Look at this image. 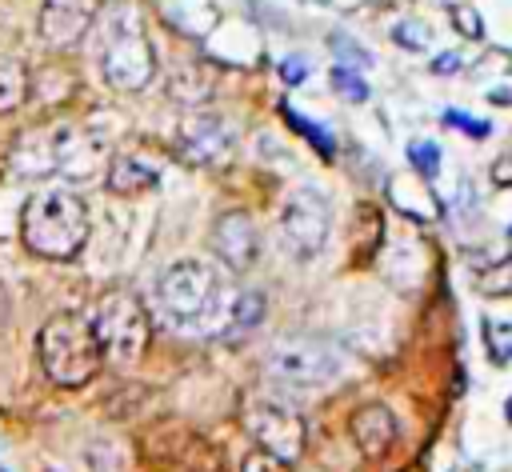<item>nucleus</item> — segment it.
<instances>
[{"instance_id": "nucleus-1", "label": "nucleus", "mask_w": 512, "mask_h": 472, "mask_svg": "<svg viewBox=\"0 0 512 472\" xmlns=\"http://www.w3.org/2000/svg\"><path fill=\"white\" fill-rule=\"evenodd\" d=\"M240 284L232 276V268L224 260H204V256H188L176 260L152 292L156 316L164 328H172L176 336H228L232 320H236V304H240Z\"/></svg>"}, {"instance_id": "nucleus-2", "label": "nucleus", "mask_w": 512, "mask_h": 472, "mask_svg": "<svg viewBox=\"0 0 512 472\" xmlns=\"http://www.w3.org/2000/svg\"><path fill=\"white\" fill-rule=\"evenodd\" d=\"M96 64L116 92H140L156 76V56L144 32V20L132 4H112L96 16Z\"/></svg>"}, {"instance_id": "nucleus-3", "label": "nucleus", "mask_w": 512, "mask_h": 472, "mask_svg": "<svg viewBox=\"0 0 512 472\" xmlns=\"http://www.w3.org/2000/svg\"><path fill=\"white\" fill-rule=\"evenodd\" d=\"M92 232L88 208L72 188H40L24 204L20 236L24 248L44 260H72Z\"/></svg>"}, {"instance_id": "nucleus-4", "label": "nucleus", "mask_w": 512, "mask_h": 472, "mask_svg": "<svg viewBox=\"0 0 512 472\" xmlns=\"http://www.w3.org/2000/svg\"><path fill=\"white\" fill-rule=\"evenodd\" d=\"M36 352H40L44 372L64 388L88 384L96 376V368L104 364L100 340H96L92 324L80 316H52L36 336Z\"/></svg>"}, {"instance_id": "nucleus-5", "label": "nucleus", "mask_w": 512, "mask_h": 472, "mask_svg": "<svg viewBox=\"0 0 512 472\" xmlns=\"http://www.w3.org/2000/svg\"><path fill=\"white\" fill-rule=\"evenodd\" d=\"M88 324H92V332L100 340L104 360H112L120 368L136 364L144 356V348H148V308L128 288L100 292L92 312H88Z\"/></svg>"}, {"instance_id": "nucleus-6", "label": "nucleus", "mask_w": 512, "mask_h": 472, "mask_svg": "<svg viewBox=\"0 0 512 472\" xmlns=\"http://www.w3.org/2000/svg\"><path fill=\"white\" fill-rule=\"evenodd\" d=\"M264 372L284 388L316 392V388H328L340 380L344 360L332 344H324L316 336H288V340L272 344V352L264 356Z\"/></svg>"}, {"instance_id": "nucleus-7", "label": "nucleus", "mask_w": 512, "mask_h": 472, "mask_svg": "<svg viewBox=\"0 0 512 472\" xmlns=\"http://www.w3.org/2000/svg\"><path fill=\"white\" fill-rule=\"evenodd\" d=\"M276 232H280V244L288 256H296V260L320 256V248L328 244V232H332L328 200L312 188L288 192L280 204V216H276Z\"/></svg>"}, {"instance_id": "nucleus-8", "label": "nucleus", "mask_w": 512, "mask_h": 472, "mask_svg": "<svg viewBox=\"0 0 512 472\" xmlns=\"http://www.w3.org/2000/svg\"><path fill=\"white\" fill-rule=\"evenodd\" d=\"M244 432L256 440V448L280 456V460H296L304 452V440H308V424L296 408H288L284 400H272V396H256L248 400L244 416H240Z\"/></svg>"}, {"instance_id": "nucleus-9", "label": "nucleus", "mask_w": 512, "mask_h": 472, "mask_svg": "<svg viewBox=\"0 0 512 472\" xmlns=\"http://www.w3.org/2000/svg\"><path fill=\"white\" fill-rule=\"evenodd\" d=\"M236 152V128L224 116L212 112H196L180 124V156L200 164V168H216L228 164Z\"/></svg>"}, {"instance_id": "nucleus-10", "label": "nucleus", "mask_w": 512, "mask_h": 472, "mask_svg": "<svg viewBox=\"0 0 512 472\" xmlns=\"http://www.w3.org/2000/svg\"><path fill=\"white\" fill-rule=\"evenodd\" d=\"M96 16H100V0H44L36 16V32L48 48L64 52L92 32Z\"/></svg>"}, {"instance_id": "nucleus-11", "label": "nucleus", "mask_w": 512, "mask_h": 472, "mask_svg": "<svg viewBox=\"0 0 512 472\" xmlns=\"http://www.w3.org/2000/svg\"><path fill=\"white\" fill-rule=\"evenodd\" d=\"M212 252L232 268V272H248L260 260V228L244 208L220 212L212 224Z\"/></svg>"}, {"instance_id": "nucleus-12", "label": "nucleus", "mask_w": 512, "mask_h": 472, "mask_svg": "<svg viewBox=\"0 0 512 472\" xmlns=\"http://www.w3.org/2000/svg\"><path fill=\"white\" fill-rule=\"evenodd\" d=\"M48 152H52V172H64L68 180H84L100 164V140L80 128V124H60L48 128Z\"/></svg>"}, {"instance_id": "nucleus-13", "label": "nucleus", "mask_w": 512, "mask_h": 472, "mask_svg": "<svg viewBox=\"0 0 512 472\" xmlns=\"http://www.w3.org/2000/svg\"><path fill=\"white\" fill-rule=\"evenodd\" d=\"M348 432H352V444L368 456V460H380L396 448V436H400V424L392 416V408L384 404H364L352 412L348 420Z\"/></svg>"}, {"instance_id": "nucleus-14", "label": "nucleus", "mask_w": 512, "mask_h": 472, "mask_svg": "<svg viewBox=\"0 0 512 472\" xmlns=\"http://www.w3.org/2000/svg\"><path fill=\"white\" fill-rule=\"evenodd\" d=\"M156 184H160L156 168H152V164H144L140 156H116V160H112V168H108V188H112L116 196L148 192V188H156Z\"/></svg>"}, {"instance_id": "nucleus-15", "label": "nucleus", "mask_w": 512, "mask_h": 472, "mask_svg": "<svg viewBox=\"0 0 512 472\" xmlns=\"http://www.w3.org/2000/svg\"><path fill=\"white\" fill-rule=\"evenodd\" d=\"M32 76L16 56H0V112H16L28 100Z\"/></svg>"}, {"instance_id": "nucleus-16", "label": "nucleus", "mask_w": 512, "mask_h": 472, "mask_svg": "<svg viewBox=\"0 0 512 472\" xmlns=\"http://www.w3.org/2000/svg\"><path fill=\"white\" fill-rule=\"evenodd\" d=\"M408 160H412V168H416L424 180H432V176L440 172V148H436V144H428V140L412 144V148H408Z\"/></svg>"}, {"instance_id": "nucleus-17", "label": "nucleus", "mask_w": 512, "mask_h": 472, "mask_svg": "<svg viewBox=\"0 0 512 472\" xmlns=\"http://www.w3.org/2000/svg\"><path fill=\"white\" fill-rule=\"evenodd\" d=\"M332 88H336L344 100H352V104L368 100V84H364L356 72H348V68H332Z\"/></svg>"}, {"instance_id": "nucleus-18", "label": "nucleus", "mask_w": 512, "mask_h": 472, "mask_svg": "<svg viewBox=\"0 0 512 472\" xmlns=\"http://www.w3.org/2000/svg\"><path fill=\"white\" fill-rule=\"evenodd\" d=\"M240 472H292V468H288V460H280V456H272V452L256 448V452H248V456H244Z\"/></svg>"}, {"instance_id": "nucleus-19", "label": "nucleus", "mask_w": 512, "mask_h": 472, "mask_svg": "<svg viewBox=\"0 0 512 472\" xmlns=\"http://www.w3.org/2000/svg\"><path fill=\"white\" fill-rule=\"evenodd\" d=\"M488 332H492V360L508 364L512 360V332L504 324H488Z\"/></svg>"}, {"instance_id": "nucleus-20", "label": "nucleus", "mask_w": 512, "mask_h": 472, "mask_svg": "<svg viewBox=\"0 0 512 472\" xmlns=\"http://www.w3.org/2000/svg\"><path fill=\"white\" fill-rule=\"evenodd\" d=\"M396 44H404V48H412V52H420V48H428V32L420 28V24H396Z\"/></svg>"}, {"instance_id": "nucleus-21", "label": "nucleus", "mask_w": 512, "mask_h": 472, "mask_svg": "<svg viewBox=\"0 0 512 472\" xmlns=\"http://www.w3.org/2000/svg\"><path fill=\"white\" fill-rule=\"evenodd\" d=\"M288 120H292V124H296V128H300V132H304V136H308L324 156H332V136H328V132H320V128H312V124H304V116H296V112H288Z\"/></svg>"}, {"instance_id": "nucleus-22", "label": "nucleus", "mask_w": 512, "mask_h": 472, "mask_svg": "<svg viewBox=\"0 0 512 472\" xmlns=\"http://www.w3.org/2000/svg\"><path fill=\"white\" fill-rule=\"evenodd\" d=\"M452 20H456V28H460V32H468V36H480V32H484L472 8H452Z\"/></svg>"}, {"instance_id": "nucleus-23", "label": "nucleus", "mask_w": 512, "mask_h": 472, "mask_svg": "<svg viewBox=\"0 0 512 472\" xmlns=\"http://www.w3.org/2000/svg\"><path fill=\"white\" fill-rule=\"evenodd\" d=\"M444 120L456 124V128H464V132H472V136H484V132H488V124H480V120H472V116H464V112H444Z\"/></svg>"}, {"instance_id": "nucleus-24", "label": "nucleus", "mask_w": 512, "mask_h": 472, "mask_svg": "<svg viewBox=\"0 0 512 472\" xmlns=\"http://www.w3.org/2000/svg\"><path fill=\"white\" fill-rule=\"evenodd\" d=\"M456 68H460V56H456V52H444V56L432 60V72H440V76H448V72H456Z\"/></svg>"}, {"instance_id": "nucleus-25", "label": "nucleus", "mask_w": 512, "mask_h": 472, "mask_svg": "<svg viewBox=\"0 0 512 472\" xmlns=\"http://www.w3.org/2000/svg\"><path fill=\"white\" fill-rule=\"evenodd\" d=\"M8 316H12V296H8V288H4V280H0V328L8 324Z\"/></svg>"}, {"instance_id": "nucleus-26", "label": "nucleus", "mask_w": 512, "mask_h": 472, "mask_svg": "<svg viewBox=\"0 0 512 472\" xmlns=\"http://www.w3.org/2000/svg\"><path fill=\"white\" fill-rule=\"evenodd\" d=\"M300 76H304L300 60H284V80H300Z\"/></svg>"}, {"instance_id": "nucleus-27", "label": "nucleus", "mask_w": 512, "mask_h": 472, "mask_svg": "<svg viewBox=\"0 0 512 472\" xmlns=\"http://www.w3.org/2000/svg\"><path fill=\"white\" fill-rule=\"evenodd\" d=\"M492 176H496V184H504V180H512V160H504V164H496V168H492Z\"/></svg>"}, {"instance_id": "nucleus-28", "label": "nucleus", "mask_w": 512, "mask_h": 472, "mask_svg": "<svg viewBox=\"0 0 512 472\" xmlns=\"http://www.w3.org/2000/svg\"><path fill=\"white\" fill-rule=\"evenodd\" d=\"M504 416H508V424H512V396H508V404H504Z\"/></svg>"}]
</instances>
